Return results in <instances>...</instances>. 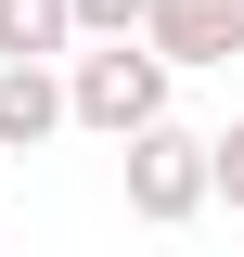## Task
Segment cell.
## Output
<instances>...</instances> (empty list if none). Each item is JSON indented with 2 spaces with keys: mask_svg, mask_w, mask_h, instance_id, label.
Returning <instances> with one entry per match:
<instances>
[{
  "mask_svg": "<svg viewBox=\"0 0 244 257\" xmlns=\"http://www.w3.org/2000/svg\"><path fill=\"white\" fill-rule=\"evenodd\" d=\"M39 128H52V77L13 52V77H0V142H39Z\"/></svg>",
  "mask_w": 244,
  "mask_h": 257,
  "instance_id": "277c9868",
  "label": "cell"
},
{
  "mask_svg": "<svg viewBox=\"0 0 244 257\" xmlns=\"http://www.w3.org/2000/svg\"><path fill=\"white\" fill-rule=\"evenodd\" d=\"M129 193H142L154 219H180L193 193H206V142H167V128L142 116V155H129Z\"/></svg>",
  "mask_w": 244,
  "mask_h": 257,
  "instance_id": "7a4b0ae2",
  "label": "cell"
},
{
  "mask_svg": "<svg viewBox=\"0 0 244 257\" xmlns=\"http://www.w3.org/2000/svg\"><path fill=\"white\" fill-rule=\"evenodd\" d=\"M206 180H218V193H231V206H244V128H231V142H218V167H206Z\"/></svg>",
  "mask_w": 244,
  "mask_h": 257,
  "instance_id": "8992f818",
  "label": "cell"
},
{
  "mask_svg": "<svg viewBox=\"0 0 244 257\" xmlns=\"http://www.w3.org/2000/svg\"><path fill=\"white\" fill-rule=\"evenodd\" d=\"M154 39L180 64H206V52H244V0H154Z\"/></svg>",
  "mask_w": 244,
  "mask_h": 257,
  "instance_id": "3957f363",
  "label": "cell"
},
{
  "mask_svg": "<svg viewBox=\"0 0 244 257\" xmlns=\"http://www.w3.org/2000/svg\"><path fill=\"white\" fill-rule=\"evenodd\" d=\"M77 116L90 128H142L154 116V52H90L77 64Z\"/></svg>",
  "mask_w": 244,
  "mask_h": 257,
  "instance_id": "6da1fadb",
  "label": "cell"
},
{
  "mask_svg": "<svg viewBox=\"0 0 244 257\" xmlns=\"http://www.w3.org/2000/svg\"><path fill=\"white\" fill-rule=\"evenodd\" d=\"M77 0H0V52H52Z\"/></svg>",
  "mask_w": 244,
  "mask_h": 257,
  "instance_id": "5b68a950",
  "label": "cell"
},
{
  "mask_svg": "<svg viewBox=\"0 0 244 257\" xmlns=\"http://www.w3.org/2000/svg\"><path fill=\"white\" fill-rule=\"evenodd\" d=\"M77 13H90V26H129V13H142V0H77Z\"/></svg>",
  "mask_w": 244,
  "mask_h": 257,
  "instance_id": "52a82bcc",
  "label": "cell"
}]
</instances>
